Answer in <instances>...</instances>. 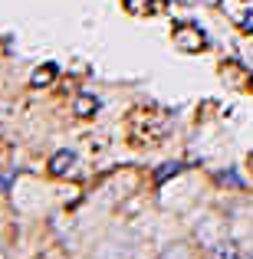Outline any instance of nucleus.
Instances as JSON below:
<instances>
[{"mask_svg": "<svg viewBox=\"0 0 253 259\" xmlns=\"http://www.w3.org/2000/svg\"><path fill=\"white\" fill-rule=\"evenodd\" d=\"M210 259H240V249H237V243H217L214 249H210Z\"/></svg>", "mask_w": 253, "mask_h": 259, "instance_id": "20e7f679", "label": "nucleus"}, {"mask_svg": "<svg viewBox=\"0 0 253 259\" xmlns=\"http://www.w3.org/2000/svg\"><path fill=\"white\" fill-rule=\"evenodd\" d=\"M250 167H253V154H250Z\"/></svg>", "mask_w": 253, "mask_h": 259, "instance_id": "0eeeda50", "label": "nucleus"}, {"mask_svg": "<svg viewBox=\"0 0 253 259\" xmlns=\"http://www.w3.org/2000/svg\"><path fill=\"white\" fill-rule=\"evenodd\" d=\"M56 63H46V66H40L37 72H33V85H50L53 79H56Z\"/></svg>", "mask_w": 253, "mask_h": 259, "instance_id": "39448f33", "label": "nucleus"}, {"mask_svg": "<svg viewBox=\"0 0 253 259\" xmlns=\"http://www.w3.org/2000/svg\"><path fill=\"white\" fill-rule=\"evenodd\" d=\"M174 46L184 50V53H197V50L207 46V36H204L194 23H181V26H174Z\"/></svg>", "mask_w": 253, "mask_h": 259, "instance_id": "f257e3e1", "label": "nucleus"}, {"mask_svg": "<svg viewBox=\"0 0 253 259\" xmlns=\"http://www.w3.org/2000/svg\"><path fill=\"white\" fill-rule=\"evenodd\" d=\"M73 167H76V154H73V151H56L50 158V174L53 177H66Z\"/></svg>", "mask_w": 253, "mask_h": 259, "instance_id": "f03ea898", "label": "nucleus"}, {"mask_svg": "<svg viewBox=\"0 0 253 259\" xmlns=\"http://www.w3.org/2000/svg\"><path fill=\"white\" fill-rule=\"evenodd\" d=\"M181 167H184L181 161H168L165 167H158V171H155V184H165L171 174H181Z\"/></svg>", "mask_w": 253, "mask_h": 259, "instance_id": "423d86ee", "label": "nucleus"}, {"mask_svg": "<svg viewBox=\"0 0 253 259\" xmlns=\"http://www.w3.org/2000/svg\"><path fill=\"white\" fill-rule=\"evenodd\" d=\"M73 112L83 115V118H86V115H95V112H99V99H95V95H79L76 105H73Z\"/></svg>", "mask_w": 253, "mask_h": 259, "instance_id": "7ed1b4c3", "label": "nucleus"}]
</instances>
